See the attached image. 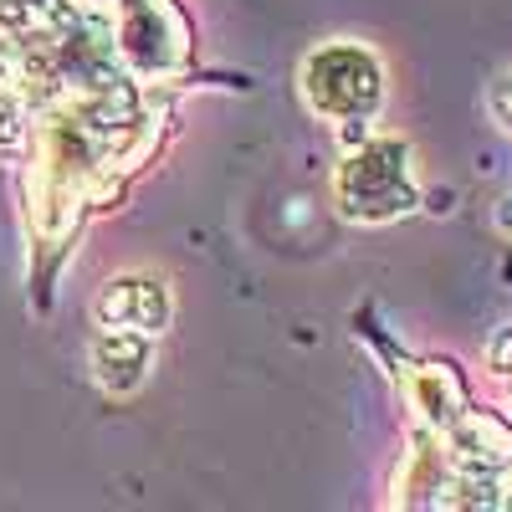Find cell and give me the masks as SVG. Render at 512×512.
Here are the masks:
<instances>
[{
	"label": "cell",
	"mask_w": 512,
	"mask_h": 512,
	"mask_svg": "<svg viewBox=\"0 0 512 512\" xmlns=\"http://www.w3.org/2000/svg\"><path fill=\"white\" fill-rule=\"evenodd\" d=\"M410 405L415 415L431 425V431H451V425L466 415V390L451 374V364H420L410 369Z\"/></svg>",
	"instance_id": "6"
},
{
	"label": "cell",
	"mask_w": 512,
	"mask_h": 512,
	"mask_svg": "<svg viewBox=\"0 0 512 512\" xmlns=\"http://www.w3.org/2000/svg\"><path fill=\"white\" fill-rule=\"evenodd\" d=\"M303 98L318 118L333 123H364L379 98H384V77L374 52H364L359 41H333V47H318L303 62Z\"/></svg>",
	"instance_id": "2"
},
{
	"label": "cell",
	"mask_w": 512,
	"mask_h": 512,
	"mask_svg": "<svg viewBox=\"0 0 512 512\" xmlns=\"http://www.w3.org/2000/svg\"><path fill=\"white\" fill-rule=\"evenodd\" d=\"M72 6H82V11H103L108 0H72Z\"/></svg>",
	"instance_id": "11"
},
{
	"label": "cell",
	"mask_w": 512,
	"mask_h": 512,
	"mask_svg": "<svg viewBox=\"0 0 512 512\" xmlns=\"http://www.w3.org/2000/svg\"><path fill=\"white\" fill-rule=\"evenodd\" d=\"M118 57L134 77H175L190 62V26L175 0H123L118 6Z\"/></svg>",
	"instance_id": "3"
},
{
	"label": "cell",
	"mask_w": 512,
	"mask_h": 512,
	"mask_svg": "<svg viewBox=\"0 0 512 512\" xmlns=\"http://www.w3.org/2000/svg\"><path fill=\"white\" fill-rule=\"evenodd\" d=\"M93 369H98V384L108 395H134L144 384V374L154 369L149 333H139V328H103V338L93 344Z\"/></svg>",
	"instance_id": "4"
},
{
	"label": "cell",
	"mask_w": 512,
	"mask_h": 512,
	"mask_svg": "<svg viewBox=\"0 0 512 512\" xmlns=\"http://www.w3.org/2000/svg\"><path fill=\"white\" fill-rule=\"evenodd\" d=\"M6 82H16V57L0 47V88H6Z\"/></svg>",
	"instance_id": "9"
},
{
	"label": "cell",
	"mask_w": 512,
	"mask_h": 512,
	"mask_svg": "<svg viewBox=\"0 0 512 512\" xmlns=\"http://www.w3.org/2000/svg\"><path fill=\"white\" fill-rule=\"evenodd\" d=\"M492 108H497V118L512 128V77H502L497 82V93H492Z\"/></svg>",
	"instance_id": "8"
},
{
	"label": "cell",
	"mask_w": 512,
	"mask_h": 512,
	"mask_svg": "<svg viewBox=\"0 0 512 512\" xmlns=\"http://www.w3.org/2000/svg\"><path fill=\"white\" fill-rule=\"evenodd\" d=\"M98 323L103 328H139L154 338L169 323V297L159 282H108V292L98 297Z\"/></svg>",
	"instance_id": "5"
},
{
	"label": "cell",
	"mask_w": 512,
	"mask_h": 512,
	"mask_svg": "<svg viewBox=\"0 0 512 512\" xmlns=\"http://www.w3.org/2000/svg\"><path fill=\"white\" fill-rule=\"evenodd\" d=\"M497 221H502V231H507V236H512V200H507V205H502V216H497Z\"/></svg>",
	"instance_id": "10"
},
{
	"label": "cell",
	"mask_w": 512,
	"mask_h": 512,
	"mask_svg": "<svg viewBox=\"0 0 512 512\" xmlns=\"http://www.w3.org/2000/svg\"><path fill=\"white\" fill-rule=\"evenodd\" d=\"M333 200L349 221H364V226L395 221L405 210H415L420 190H415V175H410V149L400 139L359 144L354 154H344V164H338Z\"/></svg>",
	"instance_id": "1"
},
{
	"label": "cell",
	"mask_w": 512,
	"mask_h": 512,
	"mask_svg": "<svg viewBox=\"0 0 512 512\" xmlns=\"http://www.w3.org/2000/svg\"><path fill=\"white\" fill-rule=\"evenodd\" d=\"M26 144V103L21 93L0 88V149H21Z\"/></svg>",
	"instance_id": "7"
}]
</instances>
